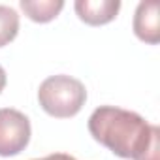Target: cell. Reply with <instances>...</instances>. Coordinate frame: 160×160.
Listing matches in <instances>:
<instances>
[{
    "mask_svg": "<svg viewBox=\"0 0 160 160\" xmlns=\"http://www.w3.org/2000/svg\"><path fill=\"white\" fill-rule=\"evenodd\" d=\"M89 132L98 143L121 158L160 160L158 126L149 124L134 111L100 106L89 117Z\"/></svg>",
    "mask_w": 160,
    "mask_h": 160,
    "instance_id": "cell-1",
    "label": "cell"
},
{
    "mask_svg": "<svg viewBox=\"0 0 160 160\" xmlns=\"http://www.w3.org/2000/svg\"><path fill=\"white\" fill-rule=\"evenodd\" d=\"M38 102L42 109L57 119H68L81 111L87 102V89L75 77L51 75L38 89Z\"/></svg>",
    "mask_w": 160,
    "mask_h": 160,
    "instance_id": "cell-2",
    "label": "cell"
},
{
    "mask_svg": "<svg viewBox=\"0 0 160 160\" xmlns=\"http://www.w3.org/2000/svg\"><path fill=\"white\" fill-rule=\"evenodd\" d=\"M30 141V121L12 108L0 109V156H15Z\"/></svg>",
    "mask_w": 160,
    "mask_h": 160,
    "instance_id": "cell-3",
    "label": "cell"
},
{
    "mask_svg": "<svg viewBox=\"0 0 160 160\" xmlns=\"http://www.w3.org/2000/svg\"><path fill=\"white\" fill-rule=\"evenodd\" d=\"M77 17L87 25L100 27L113 21L121 10L119 0H77L73 4Z\"/></svg>",
    "mask_w": 160,
    "mask_h": 160,
    "instance_id": "cell-4",
    "label": "cell"
},
{
    "mask_svg": "<svg viewBox=\"0 0 160 160\" xmlns=\"http://www.w3.org/2000/svg\"><path fill=\"white\" fill-rule=\"evenodd\" d=\"M158 2H139L136 15H134V32L145 43H158L160 42V15H158Z\"/></svg>",
    "mask_w": 160,
    "mask_h": 160,
    "instance_id": "cell-5",
    "label": "cell"
},
{
    "mask_svg": "<svg viewBox=\"0 0 160 160\" xmlns=\"http://www.w3.org/2000/svg\"><path fill=\"white\" fill-rule=\"evenodd\" d=\"M21 8L28 19L36 23H49L60 13L64 2L62 0H21Z\"/></svg>",
    "mask_w": 160,
    "mask_h": 160,
    "instance_id": "cell-6",
    "label": "cell"
},
{
    "mask_svg": "<svg viewBox=\"0 0 160 160\" xmlns=\"http://www.w3.org/2000/svg\"><path fill=\"white\" fill-rule=\"evenodd\" d=\"M19 32V15L13 8L0 4V47L15 40Z\"/></svg>",
    "mask_w": 160,
    "mask_h": 160,
    "instance_id": "cell-7",
    "label": "cell"
},
{
    "mask_svg": "<svg viewBox=\"0 0 160 160\" xmlns=\"http://www.w3.org/2000/svg\"><path fill=\"white\" fill-rule=\"evenodd\" d=\"M34 160H77L70 154H64V152H53L49 156H43V158H34Z\"/></svg>",
    "mask_w": 160,
    "mask_h": 160,
    "instance_id": "cell-8",
    "label": "cell"
},
{
    "mask_svg": "<svg viewBox=\"0 0 160 160\" xmlns=\"http://www.w3.org/2000/svg\"><path fill=\"white\" fill-rule=\"evenodd\" d=\"M4 87H6V72H4L2 66H0V92L4 91Z\"/></svg>",
    "mask_w": 160,
    "mask_h": 160,
    "instance_id": "cell-9",
    "label": "cell"
}]
</instances>
